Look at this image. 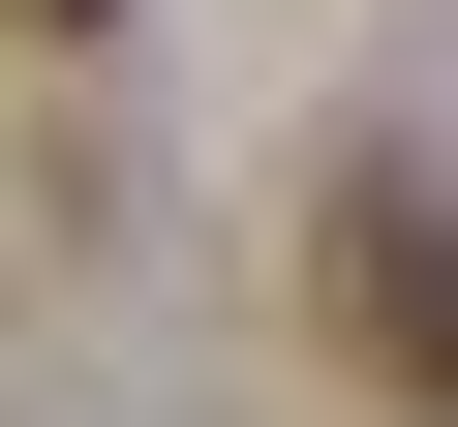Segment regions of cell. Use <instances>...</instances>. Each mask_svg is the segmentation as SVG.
<instances>
[{
	"mask_svg": "<svg viewBox=\"0 0 458 427\" xmlns=\"http://www.w3.org/2000/svg\"><path fill=\"white\" fill-rule=\"evenodd\" d=\"M306 275H336V336L458 427V183H428V153H336V183H306Z\"/></svg>",
	"mask_w": 458,
	"mask_h": 427,
	"instance_id": "cell-1",
	"label": "cell"
},
{
	"mask_svg": "<svg viewBox=\"0 0 458 427\" xmlns=\"http://www.w3.org/2000/svg\"><path fill=\"white\" fill-rule=\"evenodd\" d=\"M31 31H123V0H31Z\"/></svg>",
	"mask_w": 458,
	"mask_h": 427,
	"instance_id": "cell-2",
	"label": "cell"
}]
</instances>
